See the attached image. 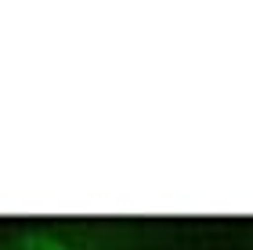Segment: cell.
Wrapping results in <instances>:
<instances>
[{
  "label": "cell",
  "mask_w": 253,
  "mask_h": 250,
  "mask_svg": "<svg viewBox=\"0 0 253 250\" xmlns=\"http://www.w3.org/2000/svg\"><path fill=\"white\" fill-rule=\"evenodd\" d=\"M0 250H69L62 240H54L47 232H29V236H18V240L4 243Z\"/></svg>",
  "instance_id": "1"
}]
</instances>
